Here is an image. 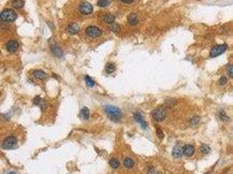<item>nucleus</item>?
I'll return each mask as SVG.
<instances>
[{
    "label": "nucleus",
    "instance_id": "f257e3e1",
    "mask_svg": "<svg viewBox=\"0 0 233 174\" xmlns=\"http://www.w3.org/2000/svg\"><path fill=\"white\" fill-rule=\"evenodd\" d=\"M104 110L106 111V113L108 114L109 118L114 122H119L122 118V111L114 105H107Z\"/></svg>",
    "mask_w": 233,
    "mask_h": 174
},
{
    "label": "nucleus",
    "instance_id": "f03ea898",
    "mask_svg": "<svg viewBox=\"0 0 233 174\" xmlns=\"http://www.w3.org/2000/svg\"><path fill=\"white\" fill-rule=\"evenodd\" d=\"M1 20L3 22H13L17 18V14L11 9H5L1 12Z\"/></svg>",
    "mask_w": 233,
    "mask_h": 174
},
{
    "label": "nucleus",
    "instance_id": "7ed1b4c3",
    "mask_svg": "<svg viewBox=\"0 0 233 174\" xmlns=\"http://www.w3.org/2000/svg\"><path fill=\"white\" fill-rule=\"evenodd\" d=\"M17 145V139L13 136L7 137L2 143V148L4 150H11L13 149Z\"/></svg>",
    "mask_w": 233,
    "mask_h": 174
},
{
    "label": "nucleus",
    "instance_id": "20e7f679",
    "mask_svg": "<svg viewBox=\"0 0 233 174\" xmlns=\"http://www.w3.org/2000/svg\"><path fill=\"white\" fill-rule=\"evenodd\" d=\"M79 11L84 15H89L93 12V6L87 1H83L79 5Z\"/></svg>",
    "mask_w": 233,
    "mask_h": 174
},
{
    "label": "nucleus",
    "instance_id": "39448f33",
    "mask_svg": "<svg viewBox=\"0 0 233 174\" xmlns=\"http://www.w3.org/2000/svg\"><path fill=\"white\" fill-rule=\"evenodd\" d=\"M228 48V45L226 44H224V45H216L215 47H213L210 51V58H216L219 55L223 54Z\"/></svg>",
    "mask_w": 233,
    "mask_h": 174
},
{
    "label": "nucleus",
    "instance_id": "423d86ee",
    "mask_svg": "<svg viewBox=\"0 0 233 174\" xmlns=\"http://www.w3.org/2000/svg\"><path fill=\"white\" fill-rule=\"evenodd\" d=\"M152 118L156 122H162L166 118V111L162 108L156 109L152 112Z\"/></svg>",
    "mask_w": 233,
    "mask_h": 174
},
{
    "label": "nucleus",
    "instance_id": "0eeeda50",
    "mask_svg": "<svg viewBox=\"0 0 233 174\" xmlns=\"http://www.w3.org/2000/svg\"><path fill=\"white\" fill-rule=\"evenodd\" d=\"M86 33L90 38H98L102 34V31L97 26H88L86 29Z\"/></svg>",
    "mask_w": 233,
    "mask_h": 174
},
{
    "label": "nucleus",
    "instance_id": "6e6552de",
    "mask_svg": "<svg viewBox=\"0 0 233 174\" xmlns=\"http://www.w3.org/2000/svg\"><path fill=\"white\" fill-rule=\"evenodd\" d=\"M5 47H6V50L9 52L13 53V52L17 51V50L19 47V45H18V43L16 40H10L9 42H7Z\"/></svg>",
    "mask_w": 233,
    "mask_h": 174
},
{
    "label": "nucleus",
    "instance_id": "1a4fd4ad",
    "mask_svg": "<svg viewBox=\"0 0 233 174\" xmlns=\"http://www.w3.org/2000/svg\"><path fill=\"white\" fill-rule=\"evenodd\" d=\"M183 154V147L180 144H176L172 151V155L175 158H181Z\"/></svg>",
    "mask_w": 233,
    "mask_h": 174
},
{
    "label": "nucleus",
    "instance_id": "9d476101",
    "mask_svg": "<svg viewBox=\"0 0 233 174\" xmlns=\"http://www.w3.org/2000/svg\"><path fill=\"white\" fill-rule=\"evenodd\" d=\"M79 31V26L77 24H75V23L70 24V25L67 26V28H66V32H67V33H69L70 35L77 34Z\"/></svg>",
    "mask_w": 233,
    "mask_h": 174
},
{
    "label": "nucleus",
    "instance_id": "9b49d317",
    "mask_svg": "<svg viewBox=\"0 0 233 174\" xmlns=\"http://www.w3.org/2000/svg\"><path fill=\"white\" fill-rule=\"evenodd\" d=\"M195 152V148L193 145L191 144H185L183 146V154L186 156V157H191Z\"/></svg>",
    "mask_w": 233,
    "mask_h": 174
},
{
    "label": "nucleus",
    "instance_id": "f8f14e48",
    "mask_svg": "<svg viewBox=\"0 0 233 174\" xmlns=\"http://www.w3.org/2000/svg\"><path fill=\"white\" fill-rule=\"evenodd\" d=\"M135 120L140 124L141 126L142 127L143 129H146V128L148 127V125H147L146 121L144 120V118H143V117L141 116V113L135 112Z\"/></svg>",
    "mask_w": 233,
    "mask_h": 174
},
{
    "label": "nucleus",
    "instance_id": "ddd939ff",
    "mask_svg": "<svg viewBox=\"0 0 233 174\" xmlns=\"http://www.w3.org/2000/svg\"><path fill=\"white\" fill-rule=\"evenodd\" d=\"M127 21L128 23L131 25H136L138 24V21H139V18H138V16L137 14L135 13H131L128 17H127Z\"/></svg>",
    "mask_w": 233,
    "mask_h": 174
},
{
    "label": "nucleus",
    "instance_id": "4468645a",
    "mask_svg": "<svg viewBox=\"0 0 233 174\" xmlns=\"http://www.w3.org/2000/svg\"><path fill=\"white\" fill-rule=\"evenodd\" d=\"M33 76L35 78H37V79H41V80L47 79V73L45 71H43L42 70H36V71H34Z\"/></svg>",
    "mask_w": 233,
    "mask_h": 174
},
{
    "label": "nucleus",
    "instance_id": "2eb2a0df",
    "mask_svg": "<svg viewBox=\"0 0 233 174\" xmlns=\"http://www.w3.org/2000/svg\"><path fill=\"white\" fill-rule=\"evenodd\" d=\"M102 19L108 24H113L115 20V17L114 15H112L110 13H106L102 16Z\"/></svg>",
    "mask_w": 233,
    "mask_h": 174
},
{
    "label": "nucleus",
    "instance_id": "dca6fc26",
    "mask_svg": "<svg viewBox=\"0 0 233 174\" xmlns=\"http://www.w3.org/2000/svg\"><path fill=\"white\" fill-rule=\"evenodd\" d=\"M33 103H34L35 105H39V106L41 107V109H43V110L47 107V105H46L45 101L42 100L39 97H36L33 99Z\"/></svg>",
    "mask_w": 233,
    "mask_h": 174
},
{
    "label": "nucleus",
    "instance_id": "f3484780",
    "mask_svg": "<svg viewBox=\"0 0 233 174\" xmlns=\"http://www.w3.org/2000/svg\"><path fill=\"white\" fill-rule=\"evenodd\" d=\"M52 52L54 53L55 56H57V57H59V58H60V57L62 56V50L57 45H53L52 46Z\"/></svg>",
    "mask_w": 233,
    "mask_h": 174
},
{
    "label": "nucleus",
    "instance_id": "a211bd4d",
    "mask_svg": "<svg viewBox=\"0 0 233 174\" xmlns=\"http://www.w3.org/2000/svg\"><path fill=\"white\" fill-rule=\"evenodd\" d=\"M123 164H124L125 167L127 168V169H131L132 167L135 166V161L129 158H127L126 159H124Z\"/></svg>",
    "mask_w": 233,
    "mask_h": 174
},
{
    "label": "nucleus",
    "instance_id": "6ab92c4d",
    "mask_svg": "<svg viewBox=\"0 0 233 174\" xmlns=\"http://www.w3.org/2000/svg\"><path fill=\"white\" fill-rule=\"evenodd\" d=\"M105 71L107 73H113L114 71H115V64L114 63H108L106 64V67H105Z\"/></svg>",
    "mask_w": 233,
    "mask_h": 174
},
{
    "label": "nucleus",
    "instance_id": "aec40b11",
    "mask_svg": "<svg viewBox=\"0 0 233 174\" xmlns=\"http://www.w3.org/2000/svg\"><path fill=\"white\" fill-rule=\"evenodd\" d=\"M25 2L24 0H13L12 1V6L16 9H20L24 6Z\"/></svg>",
    "mask_w": 233,
    "mask_h": 174
},
{
    "label": "nucleus",
    "instance_id": "412c9836",
    "mask_svg": "<svg viewBox=\"0 0 233 174\" xmlns=\"http://www.w3.org/2000/svg\"><path fill=\"white\" fill-rule=\"evenodd\" d=\"M80 115H81V118H82L83 119H88L89 115H90L89 110H88L87 107L82 108V110L80 111Z\"/></svg>",
    "mask_w": 233,
    "mask_h": 174
},
{
    "label": "nucleus",
    "instance_id": "4be33fe9",
    "mask_svg": "<svg viewBox=\"0 0 233 174\" xmlns=\"http://www.w3.org/2000/svg\"><path fill=\"white\" fill-rule=\"evenodd\" d=\"M109 165H110V166H111L112 168L116 169V168H118V167L120 166V162H119V160L116 159V158H112V159H110V161H109Z\"/></svg>",
    "mask_w": 233,
    "mask_h": 174
},
{
    "label": "nucleus",
    "instance_id": "5701e85b",
    "mask_svg": "<svg viewBox=\"0 0 233 174\" xmlns=\"http://www.w3.org/2000/svg\"><path fill=\"white\" fill-rule=\"evenodd\" d=\"M110 2L111 0H98L97 5L100 7H107L108 5H109Z\"/></svg>",
    "mask_w": 233,
    "mask_h": 174
},
{
    "label": "nucleus",
    "instance_id": "b1692460",
    "mask_svg": "<svg viewBox=\"0 0 233 174\" xmlns=\"http://www.w3.org/2000/svg\"><path fill=\"white\" fill-rule=\"evenodd\" d=\"M200 151L203 154H207V153H209L210 152V146L208 144H203L200 147Z\"/></svg>",
    "mask_w": 233,
    "mask_h": 174
},
{
    "label": "nucleus",
    "instance_id": "393cba45",
    "mask_svg": "<svg viewBox=\"0 0 233 174\" xmlns=\"http://www.w3.org/2000/svg\"><path fill=\"white\" fill-rule=\"evenodd\" d=\"M85 82H86V84H87V85L88 87H93V85H94V81L89 76H86L85 77Z\"/></svg>",
    "mask_w": 233,
    "mask_h": 174
},
{
    "label": "nucleus",
    "instance_id": "a878e982",
    "mask_svg": "<svg viewBox=\"0 0 233 174\" xmlns=\"http://www.w3.org/2000/svg\"><path fill=\"white\" fill-rule=\"evenodd\" d=\"M219 118H220V119H221L222 121H224V122H228V121H230V118L227 117L226 113L224 111H221V112L219 113Z\"/></svg>",
    "mask_w": 233,
    "mask_h": 174
},
{
    "label": "nucleus",
    "instance_id": "bb28decb",
    "mask_svg": "<svg viewBox=\"0 0 233 174\" xmlns=\"http://www.w3.org/2000/svg\"><path fill=\"white\" fill-rule=\"evenodd\" d=\"M156 135H157V137H158L160 139H162L163 137H164L163 131H162V130L160 127H156Z\"/></svg>",
    "mask_w": 233,
    "mask_h": 174
},
{
    "label": "nucleus",
    "instance_id": "cd10ccee",
    "mask_svg": "<svg viewBox=\"0 0 233 174\" xmlns=\"http://www.w3.org/2000/svg\"><path fill=\"white\" fill-rule=\"evenodd\" d=\"M199 122H200V118L197 117V116H195V117H193L190 119V124L191 125H197Z\"/></svg>",
    "mask_w": 233,
    "mask_h": 174
},
{
    "label": "nucleus",
    "instance_id": "c85d7f7f",
    "mask_svg": "<svg viewBox=\"0 0 233 174\" xmlns=\"http://www.w3.org/2000/svg\"><path fill=\"white\" fill-rule=\"evenodd\" d=\"M148 173L149 174H162V173L158 170H156L154 167H150L148 171Z\"/></svg>",
    "mask_w": 233,
    "mask_h": 174
},
{
    "label": "nucleus",
    "instance_id": "c756f323",
    "mask_svg": "<svg viewBox=\"0 0 233 174\" xmlns=\"http://www.w3.org/2000/svg\"><path fill=\"white\" fill-rule=\"evenodd\" d=\"M227 72H228V74H229L232 78H233V64H230V65L227 67Z\"/></svg>",
    "mask_w": 233,
    "mask_h": 174
},
{
    "label": "nucleus",
    "instance_id": "7c9ffc66",
    "mask_svg": "<svg viewBox=\"0 0 233 174\" xmlns=\"http://www.w3.org/2000/svg\"><path fill=\"white\" fill-rule=\"evenodd\" d=\"M226 83H227V78H226V77L223 76V77L220 78V79H219V84H220L221 85H224V84H225Z\"/></svg>",
    "mask_w": 233,
    "mask_h": 174
},
{
    "label": "nucleus",
    "instance_id": "2f4dec72",
    "mask_svg": "<svg viewBox=\"0 0 233 174\" xmlns=\"http://www.w3.org/2000/svg\"><path fill=\"white\" fill-rule=\"evenodd\" d=\"M111 29H112V31H114V32H119V30H120L119 26H118L117 25H115V24L112 25V26H111Z\"/></svg>",
    "mask_w": 233,
    "mask_h": 174
},
{
    "label": "nucleus",
    "instance_id": "473e14b6",
    "mask_svg": "<svg viewBox=\"0 0 233 174\" xmlns=\"http://www.w3.org/2000/svg\"><path fill=\"white\" fill-rule=\"evenodd\" d=\"M122 3H124V4H131V3H133L135 0H121Z\"/></svg>",
    "mask_w": 233,
    "mask_h": 174
}]
</instances>
